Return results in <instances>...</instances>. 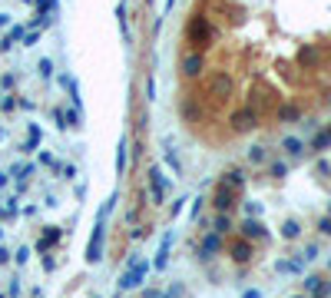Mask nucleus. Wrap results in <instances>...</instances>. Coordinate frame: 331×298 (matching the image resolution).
<instances>
[{
    "mask_svg": "<svg viewBox=\"0 0 331 298\" xmlns=\"http://www.w3.org/2000/svg\"><path fill=\"white\" fill-rule=\"evenodd\" d=\"M113 202H116V199H110V202H103V205H100V212H96L93 239H90V245H87V262H90V265H96V262L103 259V239H106V215L113 212Z\"/></svg>",
    "mask_w": 331,
    "mask_h": 298,
    "instance_id": "nucleus-1",
    "label": "nucleus"
},
{
    "mask_svg": "<svg viewBox=\"0 0 331 298\" xmlns=\"http://www.w3.org/2000/svg\"><path fill=\"white\" fill-rule=\"evenodd\" d=\"M146 272H149V265H146V262H139V265L133 262V265L123 272V278H119V288H136V285H142Z\"/></svg>",
    "mask_w": 331,
    "mask_h": 298,
    "instance_id": "nucleus-2",
    "label": "nucleus"
},
{
    "mask_svg": "<svg viewBox=\"0 0 331 298\" xmlns=\"http://www.w3.org/2000/svg\"><path fill=\"white\" fill-rule=\"evenodd\" d=\"M212 205L219 212H229L232 205H235V192H232L229 186H222V182H219V189H215V196H212Z\"/></svg>",
    "mask_w": 331,
    "mask_h": 298,
    "instance_id": "nucleus-3",
    "label": "nucleus"
},
{
    "mask_svg": "<svg viewBox=\"0 0 331 298\" xmlns=\"http://www.w3.org/2000/svg\"><path fill=\"white\" fill-rule=\"evenodd\" d=\"M255 123H259V113H255L252 106H249V110H242V113H235V116H232V126H235L238 133H249V129H252Z\"/></svg>",
    "mask_w": 331,
    "mask_h": 298,
    "instance_id": "nucleus-4",
    "label": "nucleus"
},
{
    "mask_svg": "<svg viewBox=\"0 0 331 298\" xmlns=\"http://www.w3.org/2000/svg\"><path fill=\"white\" fill-rule=\"evenodd\" d=\"M149 182H152V202L162 205V199L169 196V182L162 179V173H159V169H152V173H149Z\"/></svg>",
    "mask_w": 331,
    "mask_h": 298,
    "instance_id": "nucleus-5",
    "label": "nucleus"
},
{
    "mask_svg": "<svg viewBox=\"0 0 331 298\" xmlns=\"http://www.w3.org/2000/svg\"><path fill=\"white\" fill-rule=\"evenodd\" d=\"M209 93H215V96H229V93H232V80H229V73H215V77L209 80Z\"/></svg>",
    "mask_w": 331,
    "mask_h": 298,
    "instance_id": "nucleus-6",
    "label": "nucleus"
},
{
    "mask_svg": "<svg viewBox=\"0 0 331 298\" xmlns=\"http://www.w3.org/2000/svg\"><path fill=\"white\" fill-rule=\"evenodd\" d=\"M222 249V239H219V232H209V236L202 239V245H199V255H202V259H212L215 252Z\"/></svg>",
    "mask_w": 331,
    "mask_h": 298,
    "instance_id": "nucleus-7",
    "label": "nucleus"
},
{
    "mask_svg": "<svg viewBox=\"0 0 331 298\" xmlns=\"http://www.w3.org/2000/svg\"><path fill=\"white\" fill-rule=\"evenodd\" d=\"M242 236L245 239H265L268 232H265V226H262L259 219H245L242 222Z\"/></svg>",
    "mask_w": 331,
    "mask_h": 298,
    "instance_id": "nucleus-8",
    "label": "nucleus"
},
{
    "mask_svg": "<svg viewBox=\"0 0 331 298\" xmlns=\"http://www.w3.org/2000/svg\"><path fill=\"white\" fill-rule=\"evenodd\" d=\"M298 60L305 63V66H318V60H321V53H318L315 47H301V50H298Z\"/></svg>",
    "mask_w": 331,
    "mask_h": 298,
    "instance_id": "nucleus-9",
    "label": "nucleus"
},
{
    "mask_svg": "<svg viewBox=\"0 0 331 298\" xmlns=\"http://www.w3.org/2000/svg\"><path fill=\"white\" fill-rule=\"evenodd\" d=\"M222 186H229L232 192H238V189L245 186V176L238 173V169H232V173H225V179H222Z\"/></svg>",
    "mask_w": 331,
    "mask_h": 298,
    "instance_id": "nucleus-10",
    "label": "nucleus"
},
{
    "mask_svg": "<svg viewBox=\"0 0 331 298\" xmlns=\"http://www.w3.org/2000/svg\"><path fill=\"white\" fill-rule=\"evenodd\" d=\"M232 259H235V262H249V259H252V245H249V242H235V245H232Z\"/></svg>",
    "mask_w": 331,
    "mask_h": 298,
    "instance_id": "nucleus-11",
    "label": "nucleus"
},
{
    "mask_svg": "<svg viewBox=\"0 0 331 298\" xmlns=\"http://www.w3.org/2000/svg\"><path fill=\"white\" fill-rule=\"evenodd\" d=\"M311 149H318V153H324V149H331V126L324 129V133L315 136V142H311Z\"/></svg>",
    "mask_w": 331,
    "mask_h": 298,
    "instance_id": "nucleus-12",
    "label": "nucleus"
},
{
    "mask_svg": "<svg viewBox=\"0 0 331 298\" xmlns=\"http://www.w3.org/2000/svg\"><path fill=\"white\" fill-rule=\"evenodd\" d=\"M229 229H232V222H229V212H219V219L212 222V232H219V236H222V232H229Z\"/></svg>",
    "mask_w": 331,
    "mask_h": 298,
    "instance_id": "nucleus-13",
    "label": "nucleus"
},
{
    "mask_svg": "<svg viewBox=\"0 0 331 298\" xmlns=\"http://www.w3.org/2000/svg\"><path fill=\"white\" fill-rule=\"evenodd\" d=\"M199 70H202V56H199V53L186 56V73H189V77H196Z\"/></svg>",
    "mask_w": 331,
    "mask_h": 298,
    "instance_id": "nucleus-14",
    "label": "nucleus"
},
{
    "mask_svg": "<svg viewBox=\"0 0 331 298\" xmlns=\"http://www.w3.org/2000/svg\"><path fill=\"white\" fill-rule=\"evenodd\" d=\"M282 149H285V153H292V156H298V153H301L305 146H301V139H295V136H288V139L282 142Z\"/></svg>",
    "mask_w": 331,
    "mask_h": 298,
    "instance_id": "nucleus-15",
    "label": "nucleus"
},
{
    "mask_svg": "<svg viewBox=\"0 0 331 298\" xmlns=\"http://www.w3.org/2000/svg\"><path fill=\"white\" fill-rule=\"evenodd\" d=\"M278 119H285V123H288V119H298V106H292V103H285L282 110H278Z\"/></svg>",
    "mask_w": 331,
    "mask_h": 298,
    "instance_id": "nucleus-16",
    "label": "nucleus"
},
{
    "mask_svg": "<svg viewBox=\"0 0 331 298\" xmlns=\"http://www.w3.org/2000/svg\"><path fill=\"white\" fill-rule=\"evenodd\" d=\"M282 236L285 239H298L301 236V226H298V222H285V226H282Z\"/></svg>",
    "mask_w": 331,
    "mask_h": 298,
    "instance_id": "nucleus-17",
    "label": "nucleus"
},
{
    "mask_svg": "<svg viewBox=\"0 0 331 298\" xmlns=\"http://www.w3.org/2000/svg\"><path fill=\"white\" fill-rule=\"evenodd\" d=\"M321 282H324V278H318V275H308V278H305V291H318V288H321Z\"/></svg>",
    "mask_w": 331,
    "mask_h": 298,
    "instance_id": "nucleus-18",
    "label": "nucleus"
},
{
    "mask_svg": "<svg viewBox=\"0 0 331 298\" xmlns=\"http://www.w3.org/2000/svg\"><path fill=\"white\" fill-rule=\"evenodd\" d=\"M53 239H56V229H50L47 236H43V239L37 242V249H40V252H43V249H50V242H53Z\"/></svg>",
    "mask_w": 331,
    "mask_h": 298,
    "instance_id": "nucleus-19",
    "label": "nucleus"
},
{
    "mask_svg": "<svg viewBox=\"0 0 331 298\" xmlns=\"http://www.w3.org/2000/svg\"><path fill=\"white\" fill-rule=\"evenodd\" d=\"M315 255H318V245H308V249L301 252V262H311V259H315Z\"/></svg>",
    "mask_w": 331,
    "mask_h": 298,
    "instance_id": "nucleus-20",
    "label": "nucleus"
},
{
    "mask_svg": "<svg viewBox=\"0 0 331 298\" xmlns=\"http://www.w3.org/2000/svg\"><path fill=\"white\" fill-rule=\"evenodd\" d=\"M245 212H249V219H255V215L262 212V205L259 202H245Z\"/></svg>",
    "mask_w": 331,
    "mask_h": 298,
    "instance_id": "nucleus-21",
    "label": "nucleus"
},
{
    "mask_svg": "<svg viewBox=\"0 0 331 298\" xmlns=\"http://www.w3.org/2000/svg\"><path fill=\"white\" fill-rule=\"evenodd\" d=\"M318 232H321V236H331V215H328V219H321V222H318Z\"/></svg>",
    "mask_w": 331,
    "mask_h": 298,
    "instance_id": "nucleus-22",
    "label": "nucleus"
},
{
    "mask_svg": "<svg viewBox=\"0 0 331 298\" xmlns=\"http://www.w3.org/2000/svg\"><path fill=\"white\" fill-rule=\"evenodd\" d=\"M285 173H288V166H285V163H272V176H285Z\"/></svg>",
    "mask_w": 331,
    "mask_h": 298,
    "instance_id": "nucleus-23",
    "label": "nucleus"
},
{
    "mask_svg": "<svg viewBox=\"0 0 331 298\" xmlns=\"http://www.w3.org/2000/svg\"><path fill=\"white\" fill-rule=\"evenodd\" d=\"M249 159H252V163H262V159H265V153H262V146H255L252 153H249Z\"/></svg>",
    "mask_w": 331,
    "mask_h": 298,
    "instance_id": "nucleus-24",
    "label": "nucleus"
},
{
    "mask_svg": "<svg viewBox=\"0 0 331 298\" xmlns=\"http://www.w3.org/2000/svg\"><path fill=\"white\" fill-rule=\"evenodd\" d=\"M242 298H262V291H255V288H249V291H242Z\"/></svg>",
    "mask_w": 331,
    "mask_h": 298,
    "instance_id": "nucleus-25",
    "label": "nucleus"
},
{
    "mask_svg": "<svg viewBox=\"0 0 331 298\" xmlns=\"http://www.w3.org/2000/svg\"><path fill=\"white\" fill-rule=\"evenodd\" d=\"M328 212H331V205H328Z\"/></svg>",
    "mask_w": 331,
    "mask_h": 298,
    "instance_id": "nucleus-26",
    "label": "nucleus"
},
{
    "mask_svg": "<svg viewBox=\"0 0 331 298\" xmlns=\"http://www.w3.org/2000/svg\"><path fill=\"white\" fill-rule=\"evenodd\" d=\"M328 268H331V262H328Z\"/></svg>",
    "mask_w": 331,
    "mask_h": 298,
    "instance_id": "nucleus-27",
    "label": "nucleus"
}]
</instances>
